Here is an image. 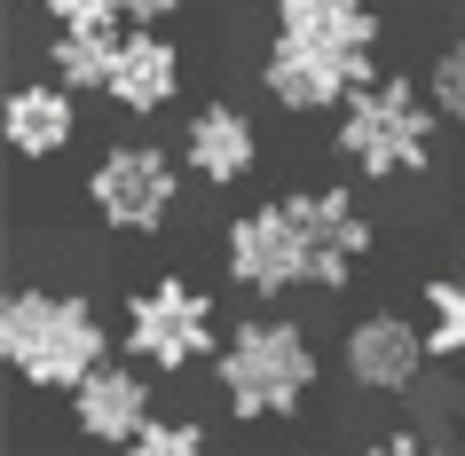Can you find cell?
Segmentation results:
<instances>
[{
  "mask_svg": "<svg viewBox=\"0 0 465 456\" xmlns=\"http://www.w3.org/2000/svg\"><path fill=\"white\" fill-rule=\"evenodd\" d=\"M119 40H126V32H55L48 63H55L64 87H111V72H119Z\"/></svg>",
  "mask_w": 465,
  "mask_h": 456,
  "instance_id": "4fadbf2b",
  "label": "cell"
},
{
  "mask_svg": "<svg viewBox=\"0 0 465 456\" xmlns=\"http://www.w3.org/2000/svg\"><path fill=\"white\" fill-rule=\"evenodd\" d=\"M426 102H434L441 119L465 126V40H450V48L426 63Z\"/></svg>",
  "mask_w": 465,
  "mask_h": 456,
  "instance_id": "9a60e30c",
  "label": "cell"
},
{
  "mask_svg": "<svg viewBox=\"0 0 465 456\" xmlns=\"http://www.w3.org/2000/svg\"><path fill=\"white\" fill-rule=\"evenodd\" d=\"M72 417H79L87 441H103V449H134L150 432V378L126 370V362H103L95 378L72 393Z\"/></svg>",
  "mask_w": 465,
  "mask_h": 456,
  "instance_id": "9c48e42d",
  "label": "cell"
},
{
  "mask_svg": "<svg viewBox=\"0 0 465 456\" xmlns=\"http://www.w3.org/2000/svg\"><path fill=\"white\" fill-rule=\"evenodd\" d=\"M426 323L411 315H363L355 331H347V378L363 385V393H411L426 378Z\"/></svg>",
  "mask_w": 465,
  "mask_h": 456,
  "instance_id": "ba28073f",
  "label": "cell"
},
{
  "mask_svg": "<svg viewBox=\"0 0 465 456\" xmlns=\"http://www.w3.org/2000/svg\"><path fill=\"white\" fill-rule=\"evenodd\" d=\"M103 95L119 102V111H166L182 95V48H173L166 32H126L119 40V72Z\"/></svg>",
  "mask_w": 465,
  "mask_h": 456,
  "instance_id": "7c38bea8",
  "label": "cell"
},
{
  "mask_svg": "<svg viewBox=\"0 0 465 456\" xmlns=\"http://www.w3.org/2000/svg\"><path fill=\"white\" fill-rule=\"evenodd\" d=\"M316 393V338L292 315H252L221 346V402L237 417H292Z\"/></svg>",
  "mask_w": 465,
  "mask_h": 456,
  "instance_id": "5b68a950",
  "label": "cell"
},
{
  "mask_svg": "<svg viewBox=\"0 0 465 456\" xmlns=\"http://www.w3.org/2000/svg\"><path fill=\"white\" fill-rule=\"evenodd\" d=\"M450 8H458V16H465V0H450Z\"/></svg>",
  "mask_w": 465,
  "mask_h": 456,
  "instance_id": "ffe728a7",
  "label": "cell"
},
{
  "mask_svg": "<svg viewBox=\"0 0 465 456\" xmlns=\"http://www.w3.org/2000/svg\"><path fill=\"white\" fill-rule=\"evenodd\" d=\"M55 32H119L126 24V0H48Z\"/></svg>",
  "mask_w": 465,
  "mask_h": 456,
  "instance_id": "2e32d148",
  "label": "cell"
},
{
  "mask_svg": "<svg viewBox=\"0 0 465 456\" xmlns=\"http://www.w3.org/2000/svg\"><path fill=\"white\" fill-rule=\"evenodd\" d=\"M434 102H426V87H411V79H371L363 95L340 111V134H331V150H340V166H355L363 181H402V173H426L434 166Z\"/></svg>",
  "mask_w": 465,
  "mask_h": 456,
  "instance_id": "277c9868",
  "label": "cell"
},
{
  "mask_svg": "<svg viewBox=\"0 0 465 456\" xmlns=\"http://www.w3.org/2000/svg\"><path fill=\"white\" fill-rule=\"evenodd\" d=\"M426 346L465 378V267H450V276L426 284Z\"/></svg>",
  "mask_w": 465,
  "mask_h": 456,
  "instance_id": "5bb4252c",
  "label": "cell"
},
{
  "mask_svg": "<svg viewBox=\"0 0 465 456\" xmlns=\"http://www.w3.org/2000/svg\"><path fill=\"white\" fill-rule=\"evenodd\" d=\"M173 197H182V166H173L158 142H119V150H103L95 173H87V205H95V220H103V228H126V237L166 228Z\"/></svg>",
  "mask_w": 465,
  "mask_h": 456,
  "instance_id": "52a82bcc",
  "label": "cell"
},
{
  "mask_svg": "<svg viewBox=\"0 0 465 456\" xmlns=\"http://www.w3.org/2000/svg\"><path fill=\"white\" fill-rule=\"evenodd\" d=\"M173 8H182V0H126V24H134V32H158Z\"/></svg>",
  "mask_w": 465,
  "mask_h": 456,
  "instance_id": "d6986e66",
  "label": "cell"
},
{
  "mask_svg": "<svg viewBox=\"0 0 465 456\" xmlns=\"http://www.w3.org/2000/svg\"><path fill=\"white\" fill-rule=\"evenodd\" d=\"M276 8V48L261 63L284 111H347L371 79L379 55V8L371 0H269Z\"/></svg>",
  "mask_w": 465,
  "mask_h": 456,
  "instance_id": "7a4b0ae2",
  "label": "cell"
},
{
  "mask_svg": "<svg viewBox=\"0 0 465 456\" xmlns=\"http://www.w3.org/2000/svg\"><path fill=\"white\" fill-rule=\"evenodd\" d=\"M119 338L143 370H190V362L213 354V299L197 284H182V276H158V284H143L126 299Z\"/></svg>",
  "mask_w": 465,
  "mask_h": 456,
  "instance_id": "8992f818",
  "label": "cell"
},
{
  "mask_svg": "<svg viewBox=\"0 0 465 456\" xmlns=\"http://www.w3.org/2000/svg\"><path fill=\"white\" fill-rule=\"evenodd\" d=\"M371 456H441L426 432H387V441H371Z\"/></svg>",
  "mask_w": 465,
  "mask_h": 456,
  "instance_id": "ac0fdd59",
  "label": "cell"
},
{
  "mask_svg": "<svg viewBox=\"0 0 465 456\" xmlns=\"http://www.w3.org/2000/svg\"><path fill=\"white\" fill-rule=\"evenodd\" d=\"M252 158H261V134H252V119L237 102H205V111L182 126V166H190L197 181H213V189L245 181Z\"/></svg>",
  "mask_w": 465,
  "mask_h": 456,
  "instance_id": "30bf717a",
  "label": "cell"
},
{
  "mask_svg": "<svg viewBox=\"0 0 465 456\" xmlns=\"http://www.w3.org/2000/svg\"><path fill=\"white\" fill-rule=\"evenodd\" d=\"M371 252V220L347 189H292L269 197L252 213L229 220V284L252 299H284V291H340L355 260Z\"/></svg>",
  "mask_w": 465,
  "mask_h": 456,
  "instance_id": "6da1fadb",
  "label": "cell"
},
{
  "mask_svg": "<svg viewBox=\"0 0 465 456\" xmlns=\"http://www.w3.org/2000/svg\"><path fill=\"white\" fill-rule=\"evenodd\" d=\"M0 126H8V150H16V158H55V150L79 134L72 87H64V79H25V87H8Z\"/></svg>",
  "mask_w": 465,
  "mask_h": 456,
  "instance_id": "8fae6325",
  "label": "cell"
},
{
  "mask_svg": "<svg viewBox=\"0 0 465 456\" xmlns=\"http://www.w3.org/2000/svg\"><path fill=\"white\" fill-rule=\"evenodd\" d=\"M103 346H111L103 315L87 299H72V291L25 284L0 299V362L40 393H79L103 370Z\"/></svg>",
  "mask_w": 465,
  "mask_h": 456,
  "instance_id": "3957f363",
  "label": "cell"
},
{
  "mask_svg": "<svg viewBox=\"0 0 465 456\" xmlns=\"http://www.w3.org/2000/svg\"><path fill=\"white\" fill-rule=\"evenodd\" d=\"M126 456H205V432H197V425H173V417H158V425H150Z\"/></svg>",
  "mask_w": 465,
  "mask_h": 456,
  "instance_id": "e0dca14e",
  "label": "cell"
}]
</instances>
